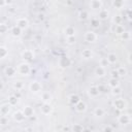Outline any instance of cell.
I'll use <instances>...</instances> for the list:
<instances>
[{
    "instance_id": "1",
    "label": "cell",
    "mask_w": 132,
    "mask_h": 132,
    "mask_svg": "<svg viewBox=\"0 0 132 132\" xmlns=\"http://www.w3.org/2000/svg\"><path fill=\"white\" fill-rule=\"evenodd\" d=\"M30 71H31V67L28 62H23L18 65L16 72L20 73L21 75H28L30 73Z\"/></svg>"
},
{
    "instance_id": "6",
    "label": "cell",
    "mask_w": 132,
    "mask_h": 132,
    "mask_svg": "<svg viewBox=\"0 0 132 132\" xmlns=\"http://www.w3.org/2000/svg\"><path fill=\"white\" fill-rule=\"evenodd\" d=\"M71 65V60L69 57L67 56H63V57H60L59 59V66L62 68V69H66L67 67H69Z\"/></svg>"
},
{
    "instance_id": "19",
    "label": "cell",
    "mask_w": 132,
    "mask_h": 132,
    "mask_svg": "<svg viewBox=\"0 0 132 132\" xmlns=\"http://www.w3.org/2000/svg\"><path fill=\"white\" fill-rule=\"evenodd\" d=\"M9 112H10V105L8 103L2 104L0 106V114L1 116H7Z\"/></svg>"
},
{
    "instance_id": "7",
    "label": "cell",
    "mask_w": 132,
    "mask_h": 132,
    "mask_svg": "<svg viewBox=\"0 0 132 132\" xmlns=\"http://www.w3.org/2000/svg\"><path fill=\"white\" fill-rule=\"evenodd\" d=\"M29 89L32 93L36 94V93H39L42 90V85L37 80H33V81H31V84L29 86Z\"/></svg>"
},
{
    "instance_id": "31",
    "label": "cell",
    "mask_w": 132,
    "mask_h": 132,
    "mask_svg": "<svg viewBox=\"0 0 132 132\" xmlns=\"http://www.w3.org/2000/svg\"><path fill=\"white\" fill-rule=\"evenodd\" d=\"M7 55H8V50H7V47H5V46H3V45H0V59L5 58Z\"/></svg>"
},
{
    "instance_id": "43",
    "label": "cell",
    "mask_w": 132,
    "mask_h": 132,
    "mask_svg": "<svg viewBox=\"0 0 132 132\" xmlns=\"http://www.w3.org/2000/svg\"><path fill=\"white\" fill-rule=\"evenodd\" d=\"M110 77H112V78H118V79H119L120 75H119V73H118L117 69H116V70H112V71L110 72Z\"/></svg>"
},
{
    "instance_id": "35",
    "label": "cell",
    "mask_w": 132,
    "mask_h": 132,
    "mask_svg": "<svg viewBox=\"0 0 132 132\" xmlns=\"http://www.w3.org/2000/svg\"><path fill=\"white\" fill-rule=\"evenodd\" d=\"M117 71H118V73H119L120 76H126V75H127V69H126V67H124V66H120V67L117 69Z\"/></svg>"
},
{
    "instance_id": "38",
    "label": "cell",
    "mask_w": 132,
    "mask_h": 132,
    "mask_svg": "<svg viewBox=\"0 0 132 132\" xmlns=\"http://www.w3.org/2000/svg\"><path fill=\"white\" fill-rule=\"evenodd\" d=\"M99 65L102 66V67H104V68H106V67L109 65V63H108V61H107L106 58H101V59L99 60Z\"/></svg>"
},
{
    "instance_id": "2",
    "label": "cell",
    "mask_w": 132,
    "mask_h": 132,
    "mask_svg": "<svg viewBox=\"0 0 132 132\" xmlns=\"http://www.w3.org/2000/svg\"><path fill=\"white\" fill-rule=\"evenodd\" d=\"M113 107L119 110V111H123L127 108V102L122 99V98H118V99H114L113 101Z\"/></svg>"
},
{
    "instance_id": "27",
    "label": "cell",
    "mask_w": 132,
    "mask_h": 132,
    "mask_svg": "<svg viewBox=\"0 0 132 132\" xmlns=\"http://www.w3.org/2000/svg\"><path fill=\"white\" fill-rule=\"evenodd\" d=\"M107 85H108V87H110V88H114V87H117V86H120V81H119L118 78H112V77H110V78L108 79V81H107Z\"/></svg>"
},
{
    "instance_id": "16",
    "label": "cell",
    "mask_w": 132,
    "mask_h": 132,
    "mask_svg": "<svg viewBox=\"0 0 132 132\" xmlns=\"http://www.w3.org/2000/svg\"><path fill=\"white\" fill-rule=\"evenodd\" d=\"M95 74L97 77H104L106 75V69L99 65L95 68Z\"/></svg>"
},
{
    "instance_id": "11",
    "label": "cell",
    "mask_w": 132,
    "mask_h": 132,
    "mask_svg": "<svg viewBox=\"0 0 132 132\" xmlns=\"http://www.w3.org/2000/svg\"><path fill=\"white\" fill-rule=\"evenodd\" d=\"M88 94H89V96L91 98H97L100 95V92L98 90V87L97 86H91L88 89Z\"/></svg>"
},
{
    "instance_id": "29",
    "label": "cell",
    "mask_w": 132,
    "mask_h": 132,
    "mask_svg": "<svg viewBox=\"0 0 132 132\" xmlns=\"http://www.w3.org/2000/svg\"><path fill=\"white\" fill-rule=\"evenodd\" d=\"M124 31H125V28H124L123 25H113V32L114 33L121 35Z\"/></svg>"
},
{
    "instance_id": "12",
    "label": "cell",
    "mask_w": 132,
    "mask_h": 132,
    "mask_svg": "<svg viewBox=\"0 0 132 132\" xmlns=\"http://www.w3.org/2000/svg\"><path fill=\"white\" fill-rule=\"evenodd\" d=\"M4 73L7 77H13L16 74V68H14L12 66H7L4 69Z\"/></svg>"
},
{
    "instance_id": "41",
    "label": "cell",
    "mask_w": 132,
    "mask_h": 132,
    "mask_svg": "<svg viewBox=\"0 0 132 132\" xmlns=\"http://www.w3.org/2000/svg\"><path fill=\"white\" fill-rule=\"evenodd\" d=\"M7 30H8L7 26H6L5 24H3V23H0V34H4V33H6Z\"/></svg>"
},
{
    "instance_id": "18",
    "label": "cell",
    "mask_w": 132,
    "mask_h": 132,
    "mask_svg": "<svg viewBox=\"0 0 132 132\" xmlns=\"http://www.w3.org/2000/svg\"><path fill=\"white\" fill-rule=\"evenodd\" d=\"M93 57V52L91 48H85L81 51V58L85 60H89Z\"/></svg>"
},
{
    "instance_id": "46",
    "label": "cell",
    "mask_w": 132,
    "mask_h": 132,
    "mask_svg": "<svg viewBox=\"0 0 132 132\" xmlns=\"http://www.w3.org/2000/svg\"><path fill=\"white\" fill-rule=\"evenodd\" d=\"M127 60H128V63L130 64V63H131V54H130V53H128V56H127Z\"/></svg>"
},
{
    "instance_id": "22",
    "label": "cell",
    "mask_w": 132,
    "mask_h": 132,
    "mask_svg": "<svg viewBox=\"0 0 132 132\" xmlns=\"http://www.w3.org/2000/svg\"><path fill=\"white\" fill-rule=\"evenodd\" d=\"M64 34L66 36H74L75 35V28L72 26H67L64 29Z\"/></svg>"
},
{
    "instance_id": "14",
    "label": "cell",
    "mask_w": 132,
    "mask_h": 132,
    "mask_svg": "<svg viewBox=\"0 0 132 132\" xmlns=\"http://www.w3.org/2000/svg\"><path fill=\"white\" fill-rule=\"evenodd\" d=\"M23 112L26 118H31L32 116H34V108L30 105H25L23 108Z\"/></svg>"
},
{
    "instance_id": "37",
    "label": "cell",
    "mask_w": 132,
    "mask_h": 132,
    "mask_svg": "<svg viewBox=\"0 0 132 132\" xmlns=\"http://www.w3.org/2000/svg\"><path fill=\"white\" fill-rule=\"evenodd\" d=\"M121 37H122V39H124V40H129V39L131 38V33H130L129 31H124V32L121 34Z\"/></svg>"
},
{
    "instance_id": "39",
    "label": "cell",
    "mask_w": 132,
    "mask_h": 132,
    "mask_svg": "<svg viewBox=\"0 0 132 132\" xmlns=\"http://www.w3.org/2000/svg\"><path fill=\"white\" fill-rule=\"evenodd\" d=\"M66 43L72 45L75 43V36H66Z\"/></svg>"
},
{
    "instance_id": "42",
    "label": "cell",
    "mask_w": 132,
    "mask_h": 132,
    "mask_svg": "<svg viewBox=\"0 0 132 132\" xmlns=\"http://www.w3.org/2000/svg\"><path fill=\"white\" fill-rule=\"evenodd\" d=\"M8 124V119L6 118V116H1L0 118V125H7Z\"/></svg>"
},
{
    "instance_id": "25",
    "label": "cell",
    "mask_w": 132,
    "mask_h": 132,
    "mask_svg": "<svg viewBox=\"0 0 132 132\" xmlns=\"http://www.w3.org/2000/svg\"><path fill=\"white\" fill-rule=\"evenodd\" d=\"M111 4H112V6H113L114 8H117V9H121V8L124 7V5H125V1H124V0H112Z\"/></svg>"
},
{
    "instance_id": "8",
    "label": "cell",
    "mask_w": 132,
    "mask_h": 132,
    "mask_svg": "<svg viewBox=\"0 0 132 132\" xmlns=\"http://www.w3.org/2000/svg\"><path fill=\"white\" fill-rule=\"evenodd\" d=\"M40 110H41L42 114L47 116V114H50L53 111V106H52V104L50 102H43L41 107H40Z\"/></svg>"
},
{
    "instance_id": "17",
    "label": "cell",
    "mask_w": 132,
    "mask_h": 132,
    "mask_svg": "<svg viewBox=\"0 0 132 132\" xmlns=\"http://www.w3.org/2000/svg\"><path fill=\"white\" fill-rule=\"evenodd\" d=\"M90 7L94 10H99L102 7V2L101 0H91L90 1Z\"/></svg>"
},
{
    "instance_id": "44",
    "label": "cell",
    "mask_w": 132,
    "mask_h": 132,
    "mask_svg": "<svg viewBox=\"0 0 132 132\" xmlns=\"http://www.w3.org/2000/svg\"><path fill=\"white\" fill-rule=\"evenodd\" d=\"M102 130L105 131V132H111V131H113V127L110 126V125H107V126H104L102 128Z\"/></svg>"
},
{
    "instance_id": "48",
    "label": "cell",
    "mask_w": 132,
    "mask_h": 132,
    "mask_svg": "<svg viewBox=\"0 0 132 132\" xmlns=\"http://www.w3.org/2000/svg\"><path fill=\"white\" fill-rule=\"evenodd\" d=\"M12 3V0H5V4L6 5H9V4H11Z\"/></svg>"
},
{
    "instance_id": "4",
    "label": "cell",
    "mask_w": 132,
    "mask_h": 132,
    "mask_svg": "<svg viewBox=\"0 0 132 132\" xmlns=\"http://www.w3.org/2000/svg\"><path fill=\"white\" fill-rule=\"evenodd\" d=\"M118 123L122 126H126L131 123V116L129 113H122L118 117Z\"/></svg>"
},
{
    "instance_id": "45",
    "label": "cell",
    "mask_w": 132,
    "mask_h": 132,
    "mask_svg": "<svg viewBox=\"0 0 132 132\" xmlns=\"http://www.w3.org/2000/svg\"><path fill=\"white\" fill-rule=\"evenodd\" d=\"M127 19H128L129 21L131 20V11H130V9L127 10Z\"/></svg>"
},
{
    "instance_id": "13",
    "label": "cell",
    "mask_w": 132,
    "mask_h": 132,
    "mask_svg": "<svg viewBox=\"0 0 132 132\" xmlns=\"http://www.w3.org/2000/svg\"><path fill=\"white\" fill-rule=\"evenodd\" d=\"M74 106H75V110L77 112H85L87 110V104L82 100H79Z\"/></svg>"
},
{
    "instance_id": "40",
    "label": "cell",
    "mask_w": 132,
    "mask_h": 132,
    "mask_svg": "<svg viewBox=\"0 0 132 132\" xmlns=\"http://www.w3.org/2000/svg\"><path fill=\"white\" fill-rule=\"evenodd\" d=\"M91 25L94 28H98L99 25H100V20L99 19H92L91 20Z\"/></svg>"
},
{
    "instance_id": "24",
    "label": "cell",
    "mask_w": 132,
    "mask_h": 132,
    "mask_svg": "<svg viewBox=\"0 0 132 132\" xmlns=\"http://www.w3.org/2000/svg\"><path fill=\"white\" fill-rule=\"evenodd\" d=\"M106 59H107V61H108L109 64H114V63L118 61V56H117L116 53H109V54L107 55Z\"/></svg>"
},
{
    "instance_id": "26",
    "label": "cell",
    "mask_w": 132,
    "mask_h": 132,
    "mask_svg": "<svg viewBox=\"0 0 132 132\" xmlns=\"http://www.w3.org/2000/svg\"><path fill=\"white\" fill-rule=\"evenodd\" d=\"M89 16H90V14H89V11H88V10L82 9V10H80V11L78 12V19H79L80 21H86V20L89 19Z\"/></svg>"
},
{
    "instance_id": "47",
    "label": "cell",
    "mask_w": 132,
    "mask_h": 132,
    "mask_svg": "<svg viewBox=\"0 0 132 132\" xmlns=\"http://www.w3.org/2000/svg\"><path fill=\"white\" fill-rule=\"evenodd\" d=\"M5 5H6L5 4V0H0V7H3Z\"/></svg>"
},
{
    "instance_id": "20",
    "label": "cell",
    "mask_w": 132,
    "mask_h": 132,
    "mask_svg": "<svg viewBox=\"0 0 132 132\" xmlns=\"http://www.w3.org/2000/svg\"><path fill=\"white\" fill-rule=\"evenodd\" d=\"M79 100H80V97H79L77 94H71V95H69V97H68V101H69V103L72 104V105H75Z\"/></svg>"
},
{
    "instance_id": "5",
    "label": "cell",
    "mask_w": 132,
    "mask_h": 132,
    "mask_svg": "<svg viewBox=\"0 0 132 132\" xmlns=\"http://www.w3.org/2000/svg\"><path fill=\"white\" fill-rule=\"evenodd\" d=\"M84 38H85V41H87V42H89V43H93V42H95V41L97 40V34H96L94 31L89 30V31H87V32L85 33Z\"/></svg>"
},
{
    "instance_id": "30",
    "label": "cell",
    "mask_w": 132,
    "mask_h": 132,
    "mask_svg": "<svg viewBox=\"0 0 132 132\" xmlns=\"http://www.w3.org/2000/svg\"><path fill=\"white\" fill-rule=\"evenodd\" d=\"M41 100L43 102H51L52 100V95L48 93V92H43L41 94Z\"/></svg>"
},
{
    "instance_id": "32",
    "label": "cell",
    "mask_w": 132,
    "mask_h": 132,
    "mask_svg": "<svg viewBox=\"0 0 132 132\" xmlns=\"http://www.w3.org/2000/svg\"><path fill=\"white\" fill-rule=\"evenodd\" d=\"M111 94L113 96H119L122 94V88L120 86H117L114 88H111Z\"/></svg>"
},
{
    "instance_id": "23",
    "label": "cell",
    "mask_w": 132,
    "mask_h": 132,
    "mask_svg": "<svg viewBox=\"0 0 132 132\" xmlns=\"http://www.w3.org/2000/svg\"><path fill=\"white\" fill-rule=\"evenodd\" d=\"M93 113H94V116L97 117V118H102V117L105 116V110H104V108H102V107H96V108L94 109Z\"/></svg>"
},
{
    "instance_id": "3",
    "label": "cell",
    "mask_w": 132,
    "mask_h": 132,
    "mask_svg": "<svg viewBox=\"0 0 132 132\" xmlns=\"http://www.w3.org/2000/svg\"><path fill=\"white\" fill-rule=\"evenodd\" d=\"M21 56L25 62H31L35 59V53L32 50H25L24 52H22Z\"/></svg>"
},
{
    "instance_id": "49",
    "label": "cell",
    "mask_w": 132,
    "mask_h": 132,
    "mask_svg": "<svg viewBox=\"0 0 132 132\" xmlns=\"http://www.w3.org/2000/svg\"><path fill=\"white\" fill-rule=\"evenodd\" d=\"M80 71H82V69H81V68H78V69H77V72H78V73H79V72H80Z\"/></svg>"
},
{
    "instance_id": "36",
    "label": "cell",
    "mask_w": 132,
    "mask_h": 132,
    "mask_svg": "<svg viewBox=\"0 0 132 132\" xmlns=\"http://www.w3.org/2000/svg\"><path fill=\"white\" fill-rule=\"evenodd\" d=\"M122 22H123L122 15L118 14V15H116V16L113 18V24H114V25H122Z\"/></svg>"
},
{
    "instance_id": "15",
    "label": "cell",
    "mask_w": 132,
    "mask_h": 132,
    "mask_svg": "<svg viewBox=\"0 0 132 132\" xmlns=\"http://www.w3.org/2000/svg\"><path fill=\"white\" fill-rule=\"evenodd\" d=\"M109 18V11L107 9H104V8H101L99 9V13H98V19L101 20V21H105Z\"/></svg>"
},
{
    "instance_id": "28",
    "label": "cell",
    "mask_w": 132,
    "mask_h": 132,
    "mask_svg": "<svg viewBox=\"0 0 132 132\" xmlns=\"http://www.w3.org/2000/svg\"><path fill=\"white\" fill-rule=\"evenodd\" d=\"M19 103V97H16V95L15 96H9V98H8V104L10 105V106H14V105H16Z\"/></svg>"
},
{
    "instance_id": "21",
    "label": "cell",
    "mask_w": 132,
    "mask_h": 132,
    "mask_svg": "<svg viewBox=\"0 0 132 132\" xmlns=\"http://www.w3.org/2000/svg\"><path fill=\"white\" fill-rule=\"evenodd\" d=\"M22 29L21 28H19L16 25L15 26H13L12 28H11V30H10V32H11V35L13 36V37H20L21 35H22Z\"/></svg>"
},
{
    "instance_id": "9",
    "label": "cell",
    "mask_w": 132,
    "mask_h": 132,
    "mask_svg": "<svg viewBox=\"0 0 132 132\" xmlns=\"http://www.w3.org/2000/svg\"><path fill=\"white\" fill-rule=\"evenodd\" d=\"M12 119H13L16 123H22V122L25 121L26 117H25L23 110H16V111L13 112V114H12Z\"/></svg>"
},
{
    "instance_id": "34",
    "label": "cell",
    "mask_w": 132,
    "mask_h": 132,
    "mask_svg": "<svg viewBox=\"0 0 132 132\" xmlns=\"http://www.w3.org/2000/svg\"><path fill=\"white\" fill-rule=\"evenodd\" d=\"M71 130L74 131V132H80V131L85 130V128H84V126L80 125V124H74V125H72Z\"/></svg>"
},
{
    "instance_id": "10",
    "label": "cell",
    "mask_w": 132,
    "mask_h": 132,
    "mask_svg": "<svg viewBox=\"0 0 132 132\" xmlns=\"http://www.w3.org/2000/svg\"><path fill=\"white\" fill-rule=\"evenodd\" d=\"M16 26L19 28H21L22 30L27 29L29 27V21H28V19H26V18H19L16 20Z\"/></svg>"
},
{
    "instance_id": "33",
    "label": "cell",
    "mask_w": 132,
    "mask_h": 132,
    "mask_svg": "<svg viewBox=\"0 0 132 132\" xmlns=\"http://www.w3.org/2000/svg\"><path fill=\"white\" fill-rule=\"evenodd\" d=\"M13 88L16 90V91H21L23 88H24V82L22 80H16L13 82Z\"/></svg>"
}]
</instances>
